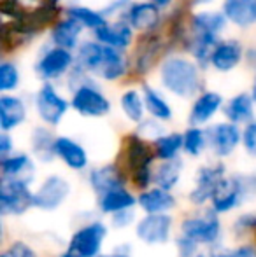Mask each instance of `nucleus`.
I'll list each match as a JSON object with an SVG mask.
<instances>
[{
    "label": "nucleus",
    "mask_w": 256,
    "mask_h": 257,
    "mask_svg": "<svg viewBox=\"0 0 256 257\" xmlns=\"http://www.w3.org/2000/svg\"><path fill=\"white\" fill-rule=\"evenodd\" d=\"M147 35H142V44L139 42V49H137V56L132 58V72H135L137 75H144L151 70V67L156 61L158 54H160L161 42L154 41V32L151 34V42H147Z\"/></svg>",
    "instance_id": "27"
},
{
    "label": "nucleus",
    "mask_w": 256,
    "mask_h": 257,
    "mask_svg": "<svg viewBox=\"0 0 256 257\" xmlns=\"http://www.w3.org/2000/svg\"><path fill=\"white\" fill-rule=\"evenodd\" d=\"M93 39H97L99 42L111 48L121 49V51H127L130 46L135 41V30L130 27V23L123 18L120 20H109L106 25H102L100 28L92 32Z\"/></svg>",
    "instance_id": "12"
},
{
    "label": "nucleus",
    "mask_w": 256,
    "mask_h": 257,
    "mask_svg": "<svg viewBox=\"0 0 256 257\" xmlns=\"http://www.w3.org/2000/svg\"><path fill=\"white\" fill-rule=\"evenodd\" d=\"M68 89L72 91L70 107L82 117H104L111 112V100L106 96L93 75L82 70L77 63L67 75Z\"/></svg>",
    "instance_id": "3"
},
{
    "label": "nucleus",
    "mask_w": 256,
    "mask_h": 257,
    "mask_svg": "<svg viewBox=\"0 0 256 257\" xmlns=\"http://www.w3.org/2000/svg\"><path fill=\"white\" fill-rule=\"evenodd\" d=\"M139 205L147 213H165L167 210L174 208L176 200L167 189L156 187V189L146 191V193L140 194Z\"/></svg>",
    "instance_id": "31"
},
{
    "label": "nucleus",
    "mask_w": 256,
    "mask_h": 257,
    "mask_svg": "<svg viewBox=\"0 0 256 257\" xmlns=\"http://www.w3.org/2000/svg\"><path fill=\"white\" fill-rule=\"evenodd\" d=\"M75 63L95 79L107 82L121 81L132 72V60L127 51L111 48L97 39L82 41L75 49Z\"/></svg>",
    "instance_id": "1"
},
{
    "label": "nucleus",
    "mask_w": 256,
    "mask_h": 257,
    "mask_svg": "<svg viewBox=\"0 0 256 257\" xmlns=\"http://www.w3.org/2000/svg\"><path fill=\"white\" fill-rule=\"evenodd\" d=\"M237 229H253L256 231V213H247V215H242L239 220L235 222Z\"/></svg>",
    "instance_id": "45"
},
{
    "label": "nucleus",
    "mask_w": 256,
    "mask_h": 257,
    "mask_svg": "<svg viewBox=\"0 0 256 257\" xmlns=\"http://www.w3.org/2000/svg\"><path fill=\"white\" fill-rule=\"evenodd\" d=\"M63 14L74 18L84 30H90V32L97 30V28H100L102 25H106L107 21H109L104 16L102 11H97L88 6H81V4H70V6H67Z\"/></svg>",
    "instance_id": "30"
},
{
    "label": "nucleus",
    "mask_w": 256,
    "mask_h": 257,
    "mask_svg": "<svg viewBox=\"0 0 256 257\" xmlns=\"http://www.w3.org/2000/svg\"><path fill=\"white\" fill-rule=\"evenodd\" d=\"M34 103L37 115L48 126H58L68 108H72L70 100L65 98L53 82H42L35 93Z\"/></svg>",
    "instance_id": "6"
},
{
    "label": "nucleus",
    "mask_w": 256,
    "mask_h": 257,
    "mask_svg": "<svg viewBox=\"0 0 256 257\" xmlns=\"http://www.w3.org/2000/svg\"><path fill=\"white\" fill-rule=\"evenodd\" d=\"M251 96H253L254 103H256V72H254V77H253V82H251V89H249Z\"/></svg>",
    "instance_id": "49"
},
{
    "label": "nucleus",
    "mask_w": 256,
    "mask_h": 257,
    "mask_svg": "<svg viewBox=\"0 0 256 257\" xmlns=\"http://www.w3.org/2000/svg\"><path fill=\"white\" fill-rule=\"evenodd\" d=\"M140 89H142L147 114L154 119H160V121H170L174 110H172V105L168 103V100L163 96V93L149 84H142Z\"/></svg>",
    "instance_id": "28"
},
{
    "label": "nucleus",
    "mask_w": 256,
    "mask_h": 257,
    "mask_svg": "<svg viewBox=\"0 0 256 257\" xmlns=\"http://www.w3.org/2000/svg\"><path fill=\"white\" fill-rule=\"evenodd\" d=\"M254 179H244V177H232V179H223L218 184L214 194H212V208L214 212L223 213L230 212L232 208H235L240 203L244 194L249 191V184H253Z\"/></svg>",
    "instance_id": "9"
},
{
    "label": "nucleus",
    "mask_w": 256,
    "mask_h": 257,
    "mask_svg": "<svg viewBox=\"0 0 256 257\" xmlns=\"http://www.w3.org/2000/svg\"><path fill=\"white\" fill-rule=\"evenodd\" d=\"M181 170H183V161L179 158L165 159L156 168V172H154V182H156V186L161 187V189L170 191L172 187L179 182Z\"/></svg>",
    "instance_id": "34"
},
{
    "label": "nucleus",
    "mask_w": 256,
    "mask_h": 257,
    "mask_svg": "<svg viewBox=\"0 0 256 257\" xmlns=\"http://www.w3.org/2000/svg\"><path fill=\"white\" fill-rule=\"evenodd\" d=\"M2 166V179H9V180H20L30 186V182L34 180V163L28 158L27 154H13V156H6L0 161Z\"/></svg>",
    "instance_id": "24"
},
{
    "label": "nucleus",
    "mask_w": 256,
    "mask_h": 257,
    "mask_svg": "<svg viewBox=\"0 0 256 257\" xmlns=\"http://www.w3.org/2000/svg\"><path fill=\"white\" fill-rule=\"evenodd\" d=\"M204 68L185 54H168L158 67L160 84L170 95L178 98H195L202 91Z\"/></svg>",
    "instance_id": "2"
},
{
    "label": "nucleus",
    "mask_w": 256,
    "mask_h": 257,
    "mask_svg": "<svg viewBox=\"0 0 256 257\" xmlns=\"http://www.w3.org/2000/svg\"><path fill=\"white\" fill-rule=\"evenodd\" d=\"M153 4H156L158 7H160L161 11H165V9H168V7L174 4V0H151Z\"/></svg>",
    "instance_id": "48"
},
{
    "label": "nucleus",
    "mask_w": 256,
    "mask_h": 257,
    "mask_svg": "<svg viewBox=\"0 0 256 257\" xmlns=\"http://www.w3.org/2000/svg\"><path fill=\"white\" fill-rule=\"evenodd\" d=\"M195 6H205V4H209L211 0H193Z\"/></svg>",
    "instance_id": "51"
},
{
    "label": "nucleus",
    "mask_w": 256,
    "mask_h": 257,
    "mask_svg": "<svg viewBox=\"0 0 256 257\" xmlns=\"http://www.w3.org/2000/svg\"><path fill=\"white\" fill-rule=\"evenodd\" d=\"M21 72L16 61L2 60L0 61V93H13L20 88Z\"/></svg>",
    "instance_id": "36"
},
{
    "label": "nucleus",
    "mask_w": 256,
    "mask_h": 257,
    "mask_svg": "<svg viewBox=\"0 0 256 257\" xmlns=\"http://www.w3.org/2000/svg\"><path fill=\"white\" fill-rule=\"evenodd\" d=\"M99 257H128L125 254H114V255H99Z\"/></svg>",
    "instance_id": "52"
},
{
    "label": "nucleus",
    "mask_w": 256,
    "mask_h": 257,
    "mask_svg": "<svg viewBox=\"0 0 256 257\" xmlns=\"http://www.w3.org/2000/svg\"><path fill=\"white\" fill-rule=\"evenodd\" d=\"M223 105H225V100H223V96L218 91H212V89L200 91L195 96L192 108H190V115H188L190 124L192 126L207 124L221 110Z\"/></svg>",
    "instance_id": "15"
},
{
    "label": "nucleus",
    "mask_w": 256,
    "mask_h": 257,
    "mask_svg": "<svg viewBox=\"0 0 256 257\" xmlns=\"http://www.w3.org/2000/svg\"><path fill=\"white\" fill-rule=\"evenodd\" d=\"M53 2H55V4H60V2H62V0H53Z\"/></svg>",
    "instance_id": "54"
},
{
    "label": "nucleus",
    "mask_w": 256,
    "mask_h": 257,
    "mask_svg": "<svg viewBox=\"0 0 256 257\" xmlns=\"http://www.w3.org/2000/svg\"><path fill=\"white\" fill-rule=\"evenodd\" d=\"M172 227V219L165 213H147L139 224H137V236L144 243L156 245L165 243L168 240Z\"/></svg>",
    "instance_id": "17"
},
{
    "label": "nucleus",
    "mask_w": 256,
    "mask_h": 257,
    "mask_svg": "<svg viewBox=\"0 0 256 257\" xmlns=\"http://www.w3.org/2000/svg\"><path fill=\"white\" fill-rule=\"evenodd\" d=\"M246 61L249 67H253L256 70V46H251V48L246 49Z\"/></svg>",
    "instance_id": "47"
},
{
    "label": "nucleus",
    "mask_w": 256,
    "mask_h": 257,
    "mask_svg": "<svg viewBox=\"0 0 256 257\" xmlns=\"http://www.w3.org/2000/svg\"><path fill=\"white\" fill-rule=\"evenodd\" d=\"M75 65V53L49 42L34 65V72L42 82H56L67 77Z\"/></svg>",
    "instance_id": "5"
},
{
    "label": "nucleus",
    "mask_w": 256,
    "mask_h": 257,
    "mask_svg": "<svg viewBox=\"0 0 256 257\" xmlns=\"http://www.w3.org/2000/svg\"><path fill=\"white\" fill-rule=\"evenodd\" d=\"M254 108L256 103L251 93H237L223 105V114L226 121H232L235 124H247L254 121Z\"/></svg>",
    "instance_id": "23"
},
{
    "label": "nucleus",
    "mask_w": 256,
    "mask_h": 257,
    "mask_svg": "<svg viewBox=\"0 0 256 257\" xmlns=\"http://www.w3.org/2000/svg\"><path fill=\"white\" fill-rule=\"evenodd\" d=\"M205 133H207V146L218 158L230 156L242 142V130L232 121L211 124L205 130Z\"/></svg>",
    "instance_id": "8"
},
{
    "label": "nucleus",
    "mask_w": 256,
    "mask_h": 257,
    "mask_svg": "<svg viewBox=\"0 0 256 257\" xmlns=\"http://www.w3.org/2000/svg\"><path fill=\"white\" fill-rule=\"evenodd\" d=\"M153 147L156 158L161 161L178 158L179 151L183 149V133H163L156 140H153Z\"/></svg>",
    "instance_id": "35"
},
{
    "label": "nucleus",
    "mask_w": 256,
    "mask_h": 257,
    "mask_svg": "<svg viewBox=\"0 0 256 257\" xmlns=\"http://www.w3.org/2000/svg\"><path fill=\"white\" fill-rule=\"evenodd\" d=\"M242 144L251 156H256V121H251L242 130Z\"/></svg>",
    "instance_id": "40"
},
{
    "label": "nucleus",
    "mask_w": 256,
    "mask_h": 257,
    "mask_svg": "<svg viewBox=\"0 0 256 257\" xmlns=\"http://www.w3.org/2000/svg\"><path fill=\"white\" fill-rule=\"evenodd\" d=\"M123 20L128 21L137 34H153L161 25V9L151 0H139V2L133 0Z\"/></svg>",
    "instance_id": "10"
},
{
    "label": "nucleus",
    "mask_w": 256,
    "mask_h": 257,
    "mask_svg": "<svg viewBox=\"0 0 256 257\" xmlns=\"http://www.w3.org/2000/svg\"><path fill=\"white\" fill-rule=\"evenodd\" d=\"M120 107L125 117L130 119L132 122L139 124L142 119H146V102H144L142 89L128 88L121 93L120 96Z\"/></svg>",
    "instance_id": "29"
},
{
    "label": "nucleus",
    "mask_w": 256,
    "mask_h": 257,
    "mask_svg": "<svg viewBox=\"0 0 256 257\" xmlns=\"http://www.w3.org/2000/svg\"><path fill=\"white\" fill-rule=\"evenodd\" d=\"M212 257H256V252L251 245H242L237 248H225V250L212 252Z\"/></svg>",
    "instance_id": "41"
},
{
    "label": "nucleus",
    "mask_w": 256,
    "mask_h": 257,
    "mask_svg": "<svg viewBox=\"0 0 256 257\" xmlns=\"http://www.w3.org/2000/svg\"><path fill=\"white\" fill-rule=\"evenodd\" d=\"M68 193H70V186L67 180L58 175H51L34 194V206H39L42 210H55L63 203Z\"/></svg>",
    "instance_id": "18"
},
{
    "label": "nucleus",
    "mask_w": 256,
    "mask_h": 257,
    "mask_svg": "<svg viewBox=\"0 0 256 257\" xmlns=\"http://www.w3.org/2000/svg\"><path fill=\"white\" fill-rule=\"evenodd\" d=\"M181 231L185 236L192 238L197 243H214L219 238V220L216 213H204L198 217H190L183 222Z\"/></svg>",
    "instance_id": "14"
},
{
    "label": "nucleus",
    "mask_w": 256,
    "mask_h": 257,
    "mask_svg": "<svg viewBox=\"0 0 256 257\" xmlns=\"http://www.w3.org/2000/svg\"><path fill=\"white\" fill-rule=\"evenodd\" d=\"M156 153L154 147L147 144L144 137L139 133L127 135L123 140V163H125V173H128L130 179L133 180L139 189H146L154 180V173L151 170Z\"/></svg>",
    "instance_id": "4"
},
{
    "label": "nucleus",
    "mask_w": 256,
    "mask_h": 257,
    "mask_svg": "<svg viewBox=\"0 0 256 257\" xmlns=\"http://www.w3.org/2000/svg\"><path fill=\"white\" fill-rule=\"evenodd\" d=\"M34 205V194L28 189V184L20 180L2 179L0 182V212L2 215L14 213L21 215Z\"/></svg>",
    "instance_id": "7"
},
{
    "label": "nucleus",
    "mask_w": 256,
    "mask_h": 257,
    "mask_svg": "<svg viewBox=\"0 0 256 257\" xmlns=\"http://www.w3.org/2000/svg\"><path fill=\"white\" fill-rule=\"evenodd\" d=\"M163 121H160V119H142V121L139 122V130H137V133H139L140 137H144V139H149V140H156L158 137H161L165 133L163 130V124H161Z\"/></svg>",
    "instance_id": "38"
},
{
    "label": "nucleus",
    "mask_w": 256,
    "mask_h": 257,
    "mask_svg": "<svg viewBox=\"0 0 256 257\" xmlns=\"http://www.w3.org/2000/svg\"><path fill=\"white\" fill-rule=\"evenodd\" d=\"M133 0H111L106 7H102V13L107 20H120L125 16V13L128 11V7L132 6Z\"/></svg>",
    "instance_id": "39"
},
{
    "label": "nucleus",
    "mask_w": 256,
    "mask_h": 257,
    "mask_svg": "<svg viewBox=\"0 0 256 257\" xmlns=\"http://www.w3.org/2000/svg\"><path fill=\"white\" fill-rule=\"evenodd\" d=\"M107 234V229L102 222H93L90 226L79 229L72 236L68 250L75 252L81 257H97L102 247V241Z\"/></svg>",
    "instance_id": "13"
},
{
    "label": "nucleus",
    "mask_w": 256,
    "mask_h": 257,
    "mask_svg": "<svg viewBox=\"0 0 256 257\" xmlns=\"http://www.w3.org/2000/svg\"><path fill=\"white\" fill-rule=\"evenodd\" d=\"M27 119V105L23 98L14 93H2L0 95V128L2 132H11L23 124Z\"/></svg>",
    "instance_id": "21"
},
{
    "label": "nucleus",
    "mask_w": 256,
    "mask_h": 257,
    "mask_svg": "<svg viewBox=\"0 0 256 257\" xmlns=\"http://www.w3.org/2000/svg\"><path fill=\"white\" fill-rule=\"evenodd\" d=\"M221 11L237 28L246 30L256 25V0H223Z\"/></svg>",
    "instance_id": "22"
},
{
    "label": "nucleus",
    "mask_w": 256,
    "mask_h": 257,
    "mask_svg": "<svg viewBox=\"0 0 256 257\" xmlns=\"http://www.w3.org/2000/svg\"><path fill=\"white\" fill-rule=\"evenodd\" d=\"M84 28L74 20V18L63 14V18L56 20L55 23L49 27V42L60 48H65L68 51H74L81 44V37Z\"/></svg>",
    "instance_id": "16"
},
{
    "label": "nucleus",
    "mask_w": 256,
    "mask_h": 257,
    "mask_svg": "<svg viewBox=\"0 0 256 257\" xmlns=\"http://www.w3.org/2000/svg\"><path fill=\"white\" fill-rule=\"evenodd\" d=\"M207 147V133L200 126H190L183 133V151L190 156H200Z\"/></svg>",
    "instance_id": "37"
},
{
    "label": "nucleus",
    "mask_w": 256,
    "mask_h": 257,
    "mask_svg": "<svg viewBox=\"0 0 256 257\" xmlns=\"http://www.w3.org/2000/svg\"><path fill=\"white\" fill-rule=\"evenodd\" d=\"M197 257H212V254H209V255H204V254H200V255H197Z\"/></svg>",
    "instance_id": "53"
},
{
    "label": "nucleus",
    "mask_w": 256,
    "mask_h": 257,
    "mask_svg": "<svg viewBox=\"0 0 256 257\" xmlns=\"http://www.w3.org/2000/svg\"><path fill=\"white\" fill-rule=\"evenodd\" d=\"M60 257H81V255L75 254V252H72V250H68V252H65V254H62Z\"/></svg>",
    "instance_id": "50"
},
{
    "label": "nucleus",
    "mask_w": 256,
    "mask_h": 257,
    "mask_svg": "<svg viewBox=\"0 0 256 257\" xmlns=\"http://www.w3.org/2000/svg\"><path fill=\"white\" fill-rule=\"evenodd\" d=\"M133 205H135V198L125 187L113 189L109 193L102 194V198H100V210L106 213H116L120 210L132 208Z\"/></svg>",
    "instance_id": "33"
},
{
    "label": "nucleus",
    "mask_w": 256,
    "mask_h": 257,
    "mask_svg": "<svg viewBox=\"0 0 256 257\" xmlns=\"http://www.w3.org/2000/svg\"><path fill=\"white\" fill-rule=\"evenodd\" d=\"M230 21L226 20L225 13L211 9H200L195 11L190 16L188 21V30L190 34H209V35H221L225 28L228 27Z\"/></svg>",
    "instance_id": "19"
},
{
    "label": "nucleus",
    "mask_w": 256,
    "mask_h": 257,
    "mask_svg": "<svg viewBox=\"0 0 256 257\" xmlns=\"http://www.w3.org/2000/svg\"><path fill=\"white\" fill-rule=\"evenodd\" d=\"M55 151L56 156L72 170H82L88 165V154L84 147L68 137H56Z\"/></svg>",
    "instance_id": "26"
},
{
    "label": "nucleus",
    "mask_w": 256,
    "mask_h": 257,
    "mask_svg": "<svg viewBox=\"0 0 256 257\" xmlns=\"http://www.w3.org/2000/svg\"><path fill=\"white\" fill-rule=\"evenodd\" d=\"M11 151H13V140H11L9 132H2L0 133V156L6 158L11 154Z\"/></svg>",
    "instance_id": "46"
},
{
    "label": "nucleus",
    "mask_w": 256,
    "mask_h": 257,
    "mask_svg": "<svg viewBox=\"0 0 256 257\" xmlns=\"http://www.w3.org/2000/svg\"><path fill=\"white\" fill-rule=\"evenodd\" d=\"M246 61V48L239 39H219L211 53V68L228 74Z\"/></svg>",
    "instance_id": "11"
},
{
    "label": "nucleus",
    "mask_w": 256,
    "mask_h": 257,
    "mask_svg": "<svg viewBox=\"0 0 256 257\" xmlns=\"http://www.w3.org/2000/svg\"><path fill=\"white\" fill-rule=\"evenodd\" d=\"M125 182H127V177L118 165L100 166V168H95L90 173V184L99 194H106L113 189L123 187Z\"/></svg>",
    "instance_id": "25"
},
{
    "label": "nucleus",
    "mask_w": 256,
    "mask_h": 257,
    "mask_svg": "<svg viewBox=\"0 0 256 257\" xmlns=\"http://www.w3.org/2000/svg\"><path fill=\"white\" fill-rule=\"evenodd\" d=\"M0 257H35V254H34V250L28 247V245L18 241V243L11 245L7 250H4Z\"/></svg>",
    "instance_id": "42"
},
{
    "label": "nucleus",
    "mask_w": 256,
    "mask_h": 257,
    "mask_svg": "<svg viewBox=\"0 0 256 257\" xmlns=\"http://www.w3.org/2000/svg\"><path fill=\"white\" fill-rule=\"evenodd\" d=\"M197 245H198L197 241L183 234V236L178 240V250H179V255H181V257H193L195 254H197Z\"/></svg>",
    "instance_id": "43"
},
{
    "label": "nucleus",
    "mask_w": 256,
    "mask_h": 257,
    "mask_svg": "<svg viewBox=\"0 0 256 257\" xmlns=\"http://www.w3.org/2000/svg\"><path fill=\"white\" fill-rule=\"evenodd\" d=\"M133 210L132 208H125V210H120V212L113 213V224L116 227H125L128 224L133 222Z\"/></svg>",
    "instance_id": "44"
},
{
    "label": "nucleus",
    "mask_w": 256,
    "mask_h": 257,
    "mask_svg": "<svg viewBox=\"0 0 256 257\" xmlns=\"http://www.w3.org/2000/svg\"><path fill=\"white\" fill-rule=\"evenodd\" d=\"M225 179V166L214 165V166H202L197 175V186L190 194V200L195 205H200L204 201L211 200L214 194L216 187L221 180Z\"/></svg>",
    "instance_id": "20"
},
{
    "label": "nucleus",
    "mask_w": 256,
    "mask_h": 257,
    "mask_svg": "<svg viewBox=\"0 0 256 257\" xmlns=\"http://www.w3.org/2000/svg\"><path fill=\"white\" fill-rule=\"evenodd\" d=\"M55 142H56V137H53V133L49 132L48 128L37 126V128L32 132V149H34L35 156H37L41 161H44V163L53 161V158L56 156Z\"/></svg>",
    "instance_id": "32"
}]
</instances>
